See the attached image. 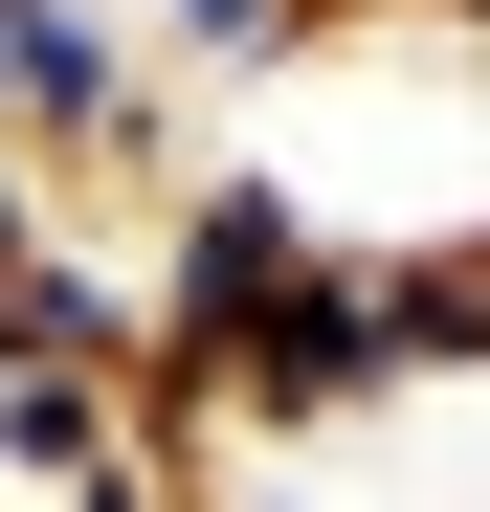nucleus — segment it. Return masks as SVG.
<instances>
[{
    "instance_id": "obj_1",
    "label": "nucleus",
    "mask_w": 490,
    "mask_h": 512,
    "mask_svg": "<svg viewBox=\"0 0 490 512\" xmlns=\"http://www.w3.org/2000/svg\"><path fill=\"white\" fill-rule=\"evenodd\" d=\"M179 156H201V112L156 90L134 0H0V179L45 223L67 201H179Z\"/></svg>"
},
{
    "instance_id": "obj_2",
    "label": "nucleus",
    "mask_w": 490,
    "mask_h": 512,
    "mask_svg": "<svg viewBox=\"0 0 490 512\" xmlns=\"http://www.w3.org/2000/svg\"><path fill=\"white\" fill-rule=\"evenodd\" d=\"M357 312H379V401H424V379H490V223L357 245Z\"/></svg>"
},
{
    "instance_id": "obj_3",
    "label": "nucleus",
    "mask_w": 490,
    "mask_h": 512,
    "mask_svg": "<svg viewBox=\"0 0 490 512\" xmlns=\"http://www.w3.org/2000/svg\"><path fill=\"white\" fill-rule=\"evenodd\" d=\"M134 45H156V90H268V67H312V0H134Z\"/></svg>"
},
{
    "instance_id": "obj_4",
    "label": "nucleus",
    "mask_w": 490,
    "mask_h": 512,
    "mask_svg": "<svg viewBox=\"0 0 490 512\" xmlns=\"http://www.w3.org/2000/svg\"><path fill=\"white\" fill-rule=\"evenodd\" d=\"M134 446V401L112 379H45V357H0V468H23V490H90Z\"/></svg>"
},
{
    "instance_id": "obj_5",
    "label": "nucleus",
    "mask_w": 490,
    "mask_h": 512,
    "mask_svg": "<svg viewBox=\"0 0 490 512\" xmlns=\"http://www.w3.org/2000/svg\"><path fill=\"white\" fill-rule=\"evenodd\" d=\"M357 23H424V0H312V45H357Z\"/></svg>"
},
{
    "instance_id": "obj_6",
    "label": "nucleus",
    "mask_w": 490,
    "mask_h": 512,
    "mask_svg": "<svg viewBox=\"0 0 490 512\" xmlns=\"http://www.w3.org/2000/svg\"><path fill=\"white\" fill-rule=\"evenodd\" d=\"M23 245H45V201H23V179H0V290H23Z\"/></svg>"
},
{
    "instance_id": "obj_7",
    "label": "nucleus",
    "mask_w": 490,
    "mask_h": 512,
    "mask_svg": "<svg viewBox=\"0 0 490 512\" xmlns=\"http://www.w3.org/2000/svg\"><path fill=\"white\" fill-rule=\"evenodd\" d=\"M424 23H468V45H490V0H424Z\"/></svg>"
}]
</instances>
